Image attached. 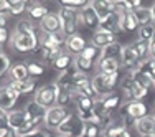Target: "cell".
Returning <instances> with one entry per match:
<instances>
[{"mask_svg":"<svg viewBox=\"0 0 155 137\" xmlns=\"http://www.w3.org/2000/svg\"><path fill=\"white\" fill-rule=\"evenodd\" d=\"M120 107V94L119 92H110L107 96L96 99V116L99 117V121H106V119H112V114L116 109Z\"/></svg>","mask_w":155,"mask_h":137,"instance_id":"cell-1","label":"cell"},{"mask_svg":"<svg viewBox=\"0 0 155 137\" xmlns=\"http://www.w3.org/2000/svg\"><path fill=\"white\" fill-rule=\"evenodd\" d=\"M147 112H149V109H147V106L143 104L142 101H129V102H125L124 106H120L119 114L124 119L125 127H127V125H130V124L134 125L137 119L145 117Z\"/></svg>","mask_w":155,"mask_h":137,"instance_id":"cell-2","label":"cell"},{"mask_svg":"<svg viewBox=\"0 0 155 137\" xmlns=\"http://www.w3.org/2000/svg\"><path fill=\"white\" fill-rule=\"evenodd\" d=\"M119 83V73H112V75H102V73H97L93 78V89L94 94L97 98H102V96H107L110 92H114V88Z\"/></svg>","mask_w":155,"mask_h":137,"instance_id":"cell-3","label":"cell"},{"mask_svg":"<svg viewBox=\"0 0 155 137\" xmlns=\"http://www.w3.org/2000/svg\"><path fill=\"white\" fill-rule=\"evenodd\" d=\"M69 112L66 111V107H61V106H53L50 109H46V114H45V119H43V124L48 131H58L60 125L68 119Z\"/></svg>","mask_w":155,"mask_h":137,"instance_id":"cell-4","label":"cell"},{"mask_svg":"<svg viewBox=\"0 0 155 137\" xmlns=\"http://www.w3.org/2000/svg\"><path fill=\"white\" fill-rule=\"evenodd\" d=\"M10 45L15 51H21V53H27V51L36 50V46L40 45V40L36 35H21V33H13L10 36Z\"/></svg>","mask_w":155,"mask_h":137,"instance_id":"cell-5","label":"cell"},{"mask_svg":"<svg viewBox=\"0 0 155 137\" xmlns=\"http://www.w3.org/2000/svg\"><path fill=\"white\" fill-rule=\"evenodd\" d=\"M56 84L54 83H50V84H45L41 86L40 89H36L35 92V101L38 102L40 106H43L45 109H50L56 104Z\"/></svg>","mask_w":155,"mask_h":137,"instance_id":"cell-6","label":"cell"},{"mask_svg":"<svg viewBox=\"0 0 155 137\" xmlns=\"http://www.w3.org/2000/svg\"><path fill=\"white\" fill-rule=\"evenodd\" d=\"M83 132V122L76 116V114H69L66 119L58 129V135H64V137H73V135H81Z\"/></svg>","mask_w":155,"mask_h":137,"instance_id":"cell-7","label":"cell"},{"mask_svg":"<svg viewBox=\"0 0 155 137\" xmlns=\"http://www.w3.org/2000/svg\"><path fill=\"white\" fill-rule=\"evenodd\" d=\"M20 94L13 89L10 84H5V86H0V109L5 111V112H10V111L15 107Z\"/></svg>","mask_w":155,"mask_h":137,"instance_id":"cell-8","label":"cell"},{"mask_svg":"<svg viewBox=\"0 0 155 137\" xmlns=\"http://www.w3.org/2000/svg\"><path fill=\"white\" fill-rule=\"evenodd\" d=\"M60 53H61V48L54 45V43L51 42L46 35L40 40V55H41V58L45 61L53 63L58 56H60Z\"/></svg>","mask_w":155,"mask_h":137,"instance_id":"cell-9","label":"cell"},{"mask_svg":"<svg viewBox=\"0 0 155 137\" xmlns=\"http://www.w3.org/2000/svg\"><path fill=\"white\" fill-rule=\"evenodd\" d=\"M74 86H76V96H87L94 98V89H93V79H89L84 73L78 71L74 75Z\"/></svg>","mask_w":155,"mask_h":137,"instance_id":"cell-10","label":"cell"},{"mask_svg":"<svg viewBox=\"0 0 155 137\" xmlns=\"http://www.w3.org/2000/svg\"><path fill=\"white\" fill-rule=\"evenodd\" d=\"M79 22H81V23H83L86 28H93L94 32L97 30L99 27H101V20H99L96 10L93 8L91 2H89V5L84 7V8L79 12Z\"/></svg>","mask_w":155,"mask_h":137,"instance_id":"cell-11","label":"cell"},{"mask_svg":"<svg viewBox=\"0 0 155 137\" xmlns=\"http://www.w3.org/2000/svg\"><path fill=\"white\" fill-rule=\"evenodd\" d=\"M40 28L45 35H53V33L61 32V20L58 13H48V15L40 22Z\"/></svg>","mask_w":155,"mask_h":137,"instance_id":"cell-12","label":"cell"},{"mask_svg":"<svg viewBox=\"0 0 155 137\" xmlns=\"http://www.w3.org/2000/svg\"><path fill=\"white\" fill-rule=\"evenodd\" d=\"M28 117L27 114H25V111H10L8 114H7V124H8V127L12 129V131L18 132L20 129H23V125L27 124Z\"/></svg>","mask_w":155,"mask_h":137,"instance_id":"cell-13","label":"cell"},{"mask_svg":"<svg viewBox=\"0 0 155 137\" xmlns=\"http://www.w3.org/2000/svg\"><path fill=\"white\" fill-rule=\"evenodd\" d=\"M135 131L139 132V135L145 137V135H152L155 134V117L152 116H145L142 119H137L134 124Z\"/></svg>","mask_w":155,"mask_h":137,"instance_id":"cell-14","label":"cell"},{"mask_svg":"<svg viewBox=\"0 0 155 137\" xmlns=\"http://www.w3.org/2000/svg\"><path fill=\"white\" fill-rule=\"evenodd\" d=\"M139 58L137 55H135L134 48H132V45H125L122 46V53H120V65L125 66V68L129 69H135L139 66Z\"/></svg>","mask_w":155,"mask_h":137,"instance_id":"cell-15","label":"cell"},{"mask_svg":"<svg viewBox=\"0 0 155 137\" xmlns=\"http://www.w3.org/2000/svg\"><path fill=\"white\" fill-rule=\"evenodd\" d=\"M91 42H93V45L96 48H99V50H102L104 46L110 45V43H114L116 40H114V35L106 30H102V28H97L94 33H93V38H91Z\"/></svg>","mask_w":155,"mask_h":137,"instance_id":"cell-16","label":"cell"},{"mask_svg":"<svg viewBox=\"0 0 155 137\" xmlns=\"http://www.w3.org/2000/svg\"><path fill=\"white\" fill-rule=\"evenodd\" d=\"M119 27H120V32H125V33H132L135 30H139L140 25L135 18L134 12H127L124 15L119 17Z\"/></svg>","mask_w":155,"mask_h":137,"instance_id":"cell-17","label":"cell"},{"mask_svg":"<svg viewBox=\"0 0 155 137\" xmlns=\"http://www.w3.org/2000/svg\"><path fill=\"white\" fill-rule=\"evenodd\" d=\"M64 46L68 48V51L71 55H81L84 50H86L87 45H86V40H84L79 33H76V35L66 38V45Z\"/></svg>","mask_w":155,"mask_h":137,"instance_id":"cell-18","label":"cell"},{"mask_svg":"<svg viewBox=\"0 0 155 137\" xmlns=\"http://www.w3.org/2000/svg\"><path fill=\"white\" fill-rule=\"evenodd\" d=\"M97 68H99V73H102V75L119 73V69H120V60H114V58H99Z\"/></svg>","mask_w":155,"mask_h":137,"instance_id":"cell-19","label":"cell"},{"mask_svg":"<svg viewBox=\"0 0 155 137\" xmlns=\"http://www.w3.org/2000/svg\"><path fill=\"white\" fill-rule=\"evenodd\" d=\"M91 5L96 10L101 22H104L106 18L112 15V2L110 0H96V2H91Z\"/></svg>","mask_w":155,"mask_h":137,"instance_id":"cell-20","label":"cell"},{"mask_svg":"<svg viewBox=\"0 0 155 137\" xmlns=\"http://www.w3.org/2000/svg\"><path fill=\"white\" fill-rule=\"evenodd\" d=\"M73 63H74L73 55L69 53V51H61L60 56L53 61V68L56 69V71H60V73H64L73 66Z\"/></svg>","mask_w":155,"mask_h":137,"instance_id":"cell-21","label":"cell"},{"mask_svg":"<svg viewBox=\"0 0 155 137\" xmlns=\"http://www.w3.org/2000/svg\"><path fill=\"white\" fill-rule=\"evenodd\" d=\"M10 78H12V81H15V83H21V81H28L31 79L30 75H28V68L25 63H17V65L12 66V69H10Z\"/></svg>","mask_w":155,"mask_h":137,"instance_id":"cell-22","label":"cell"},{"mask_svg":"<svg viewBox=\"0 0 155 137\" xmlns=\"http://www.w3.org/2000/svg\"><path fill=\"white\" fill-rule=\"evenodd\" d=\"M25 114H27V117H28V121L30 119H45V114H46V109L43 106H40L38 102L33 99V101H30L27 106H25Z\"/></svg>","mask_w":155,"mask_h":137,"instance_id":"cell-23","label":"cell"},{"mask_svg":"<svg viewBox=\"0 0 155 137\" xmlns=\"http://www.w3.org/2000/svg\"><path fill=\"white\" fill-rule=\"evenodd\" d=\"M134 15H135V18H137V22H139L140 27L153 23V12H152V8H147V7H139V8L134 10Z\"/></svg>","mask_w":155,"mask_h":137,"instance_id":"cell-24","label":"cell"},{"mask_svg":"<svg viewBox=\"0 0 155 137\" xmlns=\"http://www.w3.org/2000/svg\"><path fill=\"white\" fill-rule=\"evenodd\" d=\"M10 86H12L20 96H21V94H31V92H36V91H35L36 81H35V79L21 81V83H15V81H12V83H10Z\"/></svg>","mask_w":155,"mask_h":137,"instance_id":"cell-25","label":"cell"},{"mask_svg":"<svg viewBox=\"0 0 155 137\" xmlns=\"http://www.w3.org/2000/svg\"><path fill=\"white\" fill-rule=\"evenodd\" d=\"M120 53H122V45L117 42L110 43L101 50V58H114V60H120Z\"/></svg>","mask_w":155,"mask_h":137,"instance_id":"cell-26","label":"cell"},{"mask_svg":"<svg viewBox=\"0 0 155 137\" xmlns=\"http://www.w3.org/2000/svg\"><path fill=\"white\" fill-rule=\"evenodd\" d=\"M132 48H134L135 55H137L139 61H143L147 60V56L150 55V46H149V42H143V40H135L132 43Z\"/></svg>","mask_w":155,"mask_h":137,"instance_id":"cell-27","label":"cell"},{"mask_svg":"<svg viewBox=\"0 0 155 137\" xmlns=\"http://www.w3.org/2000/svg\"><path fill=\"white\" fill-rule=\"evenodd\" d=\"M137 69H140V71L143 73V75H147L150 78V79L153 81V86H155V58H147V60L140 61Z\"/></svg>","mask_w":155,"mask_h":137,"instance_id":"cell-28","label":"cell"},{"mask_svg":"<svg viewBox=\"0 0 155 137\" xmlns=\"http://www.w3.org/2000/svg\"><path fill=\"white\" fill-rule=\"evenodd\" d=\"M84 137H99L102 134L101 122H83V132Z\"/></svg>","mask_w":155,"mask_h":137,"instance_id":"cell-29","label":"cell"},{"mask_svg":"<svg viewBox=\"0 0 155 137\" xmlns=\"http://www.w3.org/2000/svg\"><path fill=\"white\" fill-rule=\"evenodd\" d=\"M99 28H102V30L112 33V35H116L117 32H120V27H119V17L112 13V15H110L109 18H106L104 22H101V27H99Z\"/></svg>","mask_w":155,"mask_h":137,"instance_id":"cell-30","label":"cell"},{"mask_svg":"<svg viewBox=\"0 0 155 137\" xmlns=\"http://www.w3.org/2000/svg\"><path fill=\"white\" fill-rule=\"evenodd\" d=\"M27 12H28V15H30V18H33V20H40V22L48 15V8L43 7V5H40V3H31V5L28 7Z\"/></svg>","mask_w":155,"mask_h":137,"instance_id":"cell-31","label":"cell"},{"mask_svg":"<svg viewBox=\"0 0 155 137\" xmlns=\"http://www.w3.org/2000/svg\"><path fill=\"white\" fill-rule=\"evenodd\" d=\"M58 17H60L61 23H68V22H76L78 23V20H79V13L76 10L68 8V7H61L60 12H58Z\"/></svg>","mask_w":155,"mask_h":137,"instance_id":"cell-32","label":"cell"},{"mask_svg":"<svg viewBox=\"0 0 155 137\" xmlns=\"http://www.w3.org/2000/svg\"><path fill=\"white\" fill-rule=\"evenodd\" d=\"M134 84H135V81H134V78H132L130 73L125 75L122 78V81H120V89H122L124 96L129 99V101H132V89H134Z\"/></svg>","mask_w":155,"mask_h":137,"instance_id":"cell-33","label":"cell"},{"mask_svg":"<svg viewBox=\"0 0 155 137\" xmlns=\"http://www.w3.org/2000/svg\"><path fill=\"white\" fill-rule=\"evenodd\" d=\"M15 32L21 33V35H36L35 33V25H33L31 20H28V18H21V20H18Z\"/></svg>","mask_w":155,"mask_h":137,"instance_id":"cell-34","label":"cell"},{"mask_svg":"<svg viewBox=\"0 0 155 137\" xmlns=\"http://www.w3.org/2000/svg\"><path fill=\"white\" fill-rule=\"evenodd\" d=\"M73 99H74V94H71V92H68L64 89H60V88L56 89V106L66 107L73 102Z\"/></svg>","mask_w":155,"mask_h":137,"instance_id":"cell-35","label":"cell"},{"mask_svg":"<svg viewBox=\"0 0 155 137\" xmlns=\"http://www.w3.org/2000/svg\"><path fill=\"white\" fill-rule=\"evenodd\" d=\"M25 65H27L28 68V75H30V78L33 79V78H40L45 75V66L41 65V63L38 61H25Z\"/></svg>","mask_w":155,"mask_h":137,"instance_id":"cell-36","label":"cell"},{"mask_svg":"<svg viewBox=\"0 0 155 137\" xmlns=\"http://www.w3.org/2000/svg\"><path fill=\"white\" fill-rule=\"evenodd\" d=\"M27 7H28V3L23 2V0H12L10 2V8H8V15H12V17L21 15L23 12L28 10Z\"/></svg>","mask_w":155,"mask_h":137,"instance_id":"cell-37","label":"cell"},{"mask_svg":"<svg viewBox=\"0 0 155 137\" xmlns=\"http://www.w3.org/2000/svg\"><path fill=\"white\" fill-rule=\"evenodd\" d=\"M93 66H94V61L86 60V58H83L81 55H78V56L74 58V68L79 73H84V75H86L87 71H91V69H93Z\"/></svg>","mask_w":155,"mask_h":137,"instance_id":"cell-38","label":"cell"},{"mask_svg":"<svg viewBox=\"0 0 155 137\" xmlns=\"http://www.w3.org/2000/svg\"><path fill=\"white\" fill-rule=\"evenodd\" d=\"M130 75H132V78H134V81L135 83H139V84H142V86H145V88H150V86H153V81L150 79L147 75H143L140 69H132L130 71Z\"/></svg>","mask_w":155,"mask_h":137,"instance_id":"cell-39","label":"cell"},{"mask_svg":"<svg viewBox=\"0 0 155 137\" xmlns=\"http://www.w3.org/2000/svg\"><path fill=\"white\" fill-rule=\"evenodd\" d=\"M155 35V23L150 25H143V27L139 28V40H143V42H150Z\"/></svg>","mask_w":155,"mask_h":137,"instance_id":"cell-40","label":"cell"},{"mask_svg":"<svg viewBox=\"0 0 155 137\" xmlns=\"http://www.w3.org/2000/svg\"><path fill=\"white\" fill-rule=\"evenodd\" d=\"M81 56L86 58V60H89V61H94V60L99 61V58H101V50H99V48H96L94 45H87L86 50L81 53Z\"/></svg>","mask_w":155,"mask_h":137,"instance_id":"cell-41","label":"cell"},{"mask_svg":"<svg viewBox=\"0 0 155 137\" xmlns=\"http://www.w3.org/2000/svg\"><path fill=\"white\" fill-rule=\"evenodd\" d=\"M87 5H89V2H86V0H61L60 2V7H68L71 10H78V8L83 10Z\"/></svg>","mask_w":155,"mask_h":137,"instance_id":"cell-42","label":"cell"},{"mask_svg":"<svg viewBox=\"0 0 155 137\" xmlns=\"http://www.w3.org/2000/svg\"><path fill=\"white\" fill-rule=\"evenodd\" d=\"M147 94H149V88L142 86V84H139V83L134 84V89H132V101H142Z\"/></svg>","mask_w":155,"mask_h":137,"instance_id":"cell-43","label":"cell"},{"mask_svg":"<svg viewBox=\"0 0 155 137\" xmlns=\"http://www.w3.org/2000/svg\"><path fill=\"white\" fill-rule=\"evenodd\" d=\"M112 2V0H110ZM129 8H127V2L125 0H114L112 2V13L117 17L124 15V13H127Z\"/></svg>","mask_w":155,"mask_h":137,"instance_id":"cell-44","label":"cell"},{"mask_svg":"<svg viewBox=\"0 0 155 137\" xmlns=\"http://www.w3.org/2000/svg\"><path fill=\"white\" fill-rule=\"evenodd\" d=\"M10 69H12V61H10V58L5 53H2L0 55V78L5 75L7 71H10Z\"/></svg>","mask_w":155,"mask_h":137,"instance_id":"cell-45","label":"cell"},{"mask_svg":"<svg viewBox=\"0 0 155 137\" xmlns=\"http://www.w3.org/2000/svg\"><path fill=\"white\" fill-rule=\"evenodd\" d=\"M7 114L8 112H5V111H2L0 109V131H7V129H10L8 127V124H7Z\"/></svg>","mask_w":155,"mask_h":137,"instance_id":"cell-46","label":"cell"},{"mask_svg":"<svg viewBox=\"0 0 155 137\" xmlns=\"http://www.w3.org/2000/svg\"><path fill=\"white\" fill-rule=\"evenodd\" d=\"M8 38H10L8 30H7V28H0V46H2L5 42H8Z\"/></svg>","mask_w":155,"mask_h":137,"instance_id":"cell-47","label":"cell"},{"mask_svg":"<svg viewBox=\"0 0 155 137\" xmlns=\"http://www.w3.org/2000/svg\"><path fill=\"white\" fill-rule=\"evenodd\" d=\"M18 137H48V134L45 131H41V129H38L35 132H30V134H25V135H18Z\"/></svg>","mask_w":155,"mask_h":137,"instance_id":"cell-48","label":"cell"},{"mask_svg":"<svg viewBox=\"0 0 155 137\" xmlns=\"http://www.w3.org/2000/svg\"><path fill=\"white\" fill-rule=\"evenodd\" d=\"M8 25V17L5 13H0V28H7Z\"/></svg>","mask_w":155,"mask_h":137,"instance_id":"cell-49","label":"cell"},{"mask_svg":"<svg viewBox=\"0 0 155 137\" xmlns=\"http://www.w3.org/2000/svg\"><path fill=\"white\" fill-rule=\"evenodd\" d=\"M149 46H150V56L155 58V35H153V38L149 42Z\"/></svg>","mask_w":155,"mask_h":137,"instance_id":"cell-50","label":"cell"},{"mask_svg":"<svg viewBox=\"0 0 155 137\" xmlns=\"http://www.w3.org/2000/svg\"><path fill=\"white\" fill-rule=\"evenodd\" d=\"M2 137H18L15 131H12V129H7V131L2 132Z\"/></svg>","mask_w":155,"mask_h":137,"instance_id":"cell-51","label":"cell"},{"mask_svg":"<svg viewBox=\"0 0 155 137\" xmlns=\"http://www.w3.org/2000/svg\"><path fill=\"white\" fill-rule=\"evenodd\" d=\"M114 137H132V135H130V132H129V129H125V131H122L120 134H117Z\"/></svg>","mask_w":155,"mask_h":137,"instance_id":"cell-52","label":"cell"},{"mask_svg":"<svg viewBox=\"0 0 155 137\" xmlns=\"http://www.w3.org/2000/svg\"><path fill=\"white\" fill-rule=\"evenodd\" d=\"M152 12H153V23H155V3H153V8H152Z\"/></svg>","mask_w":155,"mask_h":137,"instance_id":"cell-53","label":"cell"},{"mask_svg":"<svg viewBox=\"0 0 155 137\" xmlns=\"http://www.w3.org/2000/svg\"><path fill=\"white\" fill-rule=\"evenodd\" d=\"M145 137H155V134H152V135H145Z\"/></svg>","mask_w":155,"mask_h":137,"instance_id":"cell-54","label":"cell"},{"mask_svg":"<svg viewBox=\"0 0 155 137\" xmlns=\"http://www.w3.org/2000/svg\"><path fill=\"white\" fill-rule=\"evenodd\" d=\"M78 137H84V135H83V134H81V135H78Z\"/></svg>","mask_w":155,"mask_h":137,"instance_id":"cell-55","label":"cell"},{"mask_svg":"<svg viewBox=\"0 0 155 137\" xmlns=\"http://www.w3.org/2000/svg\"><path fill=\"white\" fill-rule=\"evenodd\" d=\"M56 137H64V135H56Z\"/></svg>","mask_w":155,"mask_h":137,"instance_id":"cell-56","label":"cell"},{"mask_svg":"<svg viewBox=\"0 0 155 137\" xmlns=\"http://www.w3.org/2000/svg\"><path fill=\"white\" fill-rule=\"evenodd\" d=\"M0 137H2V131H0Z\"/></svg>","mask_w":155,"mask_h":137,"instance_id":"cell-57","label":"cell"},{"mask_svg":"<svg viewBox=\"0 0 155 137\" xmlns=\"http://www.w3.org/2000/svg\"><path fill=\"white\" fill-rule=\"evenodd\" d=\"M0 55H2V50H0Z\"/></svg>","mask_w":155,"mask_h":137,"instance_id":"cell-58","label":"cell"},{"mask_svg":"<svg viewBox=\"0 0 155 137\" xmlns=\"http://www.w3.org/2000/svg\"><path fill=\"white\" fill-rule=\"evenodd\" d=\"M153 117H155V116H153Z\"/></svg>","mask_w":155,"mask_h":137,"instance_id":"cell-59","label":"cell"}]
</instances>
